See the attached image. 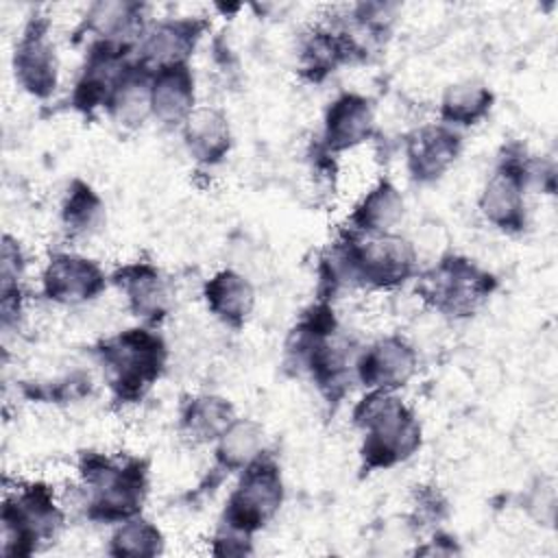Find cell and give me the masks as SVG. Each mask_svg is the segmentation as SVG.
<instances>
[{"label": "cell", "instance_id": "3", "mask_svg": "<svg viewBox=\"0 0 558 558\" xmlns=\"http://www.w3.org/2000/svg\"><path fill=\"white\" fill-rule=\"evenodd\" d=\"M353 425L362 429V469H390L412 458L421 447V423L414 412L386 390H368L353 408Z\"/></svg>", "mask_w": 558, "mask_h": 558}, {"label": "cell", "instance_id": "28", "mask_svg": "<svg viewBox=\"0 0 558 558\" xmlns=\"http://www.w3.org/2000/svg\"><path fill=\"white\" fill-rule=\"evenodd\" d=\"M107 551L118 558H150L163 551V534L153 521L137 514L118 523Z\"/></svg>", "mask_w": 558, "mask_h": 558}, {"label": "cell", "instance_id": "17", "mask_svg": "<svg viewBox=\"0 0 558 558\" xmlns=\"http://www.w3.org/2000/svg\"><path fill=\"white\" fill-rule=\"evenodd\" d=\"M194 74L190 63H174L153 70L150 76V116L166 126H177L196 109Z\"/></svg>", "mask_w": 558, "mask_h": 558}, {"label": "cell", "instance_id": "7", "mask_svg": "<svg viewBox=\"0 0 558 558\" xmlns=\"http://www.w3.org/2000/svg\"><path fill=\"white\" fill-rule=\"evenodd\" d=\"M2 554L31 556L52 543L65 521L54 493L44 482H31L2 501Z\"/></svg>", "mask_w": 558, "mask_h": 558}, {"label": "cell", "instance_id": "1", "mask_svg": "<svg viewBox=\"0 0 558 558\" xmlns=\"http://www.w3.org/2000/svg\"><path fill=\"white\" fill-rule=\"evenodd\" d=\"M318 275L320 301L349 286L392 290L418 275V257L401 235H364L349 229L325 251Z\"/></svg>", "mask_w": 558, "mask_h": 558}, {"label": "cell", "instance_id": "19", "mask_svg": "<svg viewBox=\"0 0 558 558\" xmlns=\"http://www.w3.org/2000/svg\"><path fill=\"white\" fill-rule=\"evenodd\" d=\"M190 157L203 166L220 163L233 144L227 116L214 107H196L181 124Z\"/></svg>", "mask_w": 558, "mask_h": 558}, {"label": "cell", "instance_id": "15", "mask_svg": "<svg viewBox=\"0 0 558 558\" xmlns=\"http://www.w3.org/2000/svg\"><path fill=\"white\" fill-rule=\"evenodd\" d=\"M113 283L124 292L133 316L146 325L163 320L172 307V288L150 262H133L113 272Z\"/></svg>", "mask_w": 558, "mask_h": 558}, {"label": "cell", "instance_id": "16", "mask_svg": "<svg viewBox=\"0 0 558 558\" xmlns=\"http://www.w3.org/2000/svg\"><path fill=\"white\" fill-rule=\"evenodd\" d=\"M375 131V107L371 98L357 92H344L333 98L325 111L323 142L325 153H342L366 142Z\"/></svg>", "mask_w": 558, "mask_h": 558}, {"label": "cell", "instance_id": "4", "mask_svg": "<svg viewBox=\"0 0 558 558\" xmlns=\"http://www.w3.org/2000/svg\"><path fill=\"white\" fill-rule=\"evenodd\" d=\"M87 490L85 514L96 523H122L142 512L148 495V462L144 458L116 460L85 451L78 462Z\"/></svg>", "mask_w": 558, "mask_h": 558}, {"label": "cell", "instance_id": "24", "mask_svg": "<svg viewBox=\"0 0 558 558\" xmlns=\"http://www.w3.org/2000/svg\"><path fill=\"white\" fill-rule=\"evenodd\" d=\"M144 4L129 0H102L94 2L85 15L83 28L89 31L100 41L131 44L133 37L144 33L142 26Z\"/></svg>", "mask_w": 558, "mask_h": 558}, {"label": "cell", "instance_id": "11", "mask_svg": "<svg viewBox=\"0 0 558 558\" xmlns=\"http://www.w3.org/2000/svg\"><path fill=\"white\" fill-rule=\"evenodd\" d=\"M107 286L98 262L76 253H54L41 272V294L57 305L94 301Z\"/></svg>", "mask_w": 558, "mask_h": 558}, {"label": "cell", "instance_id": "20", "mask_svg": "<svg viewBox=\"0 0 558 558\" xmlns=\"http://www.w3.org/2000/svg\"><path fill=\"white\" fill-rule=\"evenodd\" d=\"M203 299L222 325L240 329L255 307V288L238 270L225 268L205 281Z\"/></svg>", "mask_w": 558, "mask_h": 558}, {"label": "cell", "instance_id": "10", "mask_svg": "<svg viewBox=\"0 0 558 558\" xmlns=\"http://www.w3.org/2000/svg\"><path fill=\"white\" fill-rule=\"evenodd\" d=\"M50 22L44 15H33L13 50L15 83L33 98H48L59 83V61L50 41Z\"/></svg>", "mask_w": 558, "mask_h": 558}, {"label": "cell", "instance_id": "18", "mask_svg": "<svg viewBox=\"0 0 558 558\" xmlns=\"http://www.w3.org/2000/svg\"><path fill=\"white\" fill-rule=\"evenodd\" d=\"M362 48L349 31L336 28H314L301 44L299 50V72L307 81H323L342 63L353 61Z\"/></svg>", "mask_w": 558, "mask_h": 558}, {"label": "cell", "instance_id": "25", "mask_svg": "<svg viewBox=\"0 0 558 558\" xmlns=\"http://www.w3.org/2000/svg\"><path fill=\"white\" fill-rule=\"evenodd\" d=\"M61 225L70 238H89L105 225V203L83 179H74L61 203Z\"/></svg>", "mask_w": 558, "mask_h": 558}, {"label": "cell", "instance_id": "21", "mask_svg": "<svg viewBox=\"0 0 558 558\" xmlns=\"http://www.w3.org/2000/svg\"><path fill=\"white\" fill-rule=\"evenodd\" d=\"M403 196L388 179L375 183L349 216V229L364 235L392 233L403 218Z\"/></svg>", "mask_w": 558, "mask_h": 558}, {"label": "cell", "instance_id": "13", "mask_svg": "<svg viewBox=\"0 0 558 558\" xmlns=\"http://www.w3.org/2000/svg\"><path fill=\"white\" fill-rule=\"evenodd\" d=\"M462 135L442 122L414 129L405 137V168L412 181H438L460 157Z\"/></svg>", "mask_w": 558, "mask_h": 558}, {"label": "cell", "instance_id": "23", "mask_svg": "<svg viewBox=\"0 0 558 558\" xmlns=\"http://www.w3.org/2000/svg\"><path fill=\"white\" fill-rule=\"evenodd\" d=\"M235 410L229 399L218 395H198L183 403L179 414V432L192 445L218 440L233 423Z\"/></svg>", "mask_w": 558, "mask_h": 558}, {"label": "cell", "instance_id": "2", "mask_svg": "<svg viewBox=\"0 0 558 558\" xmlns=\"http://www.w3.org/2000/svg\"><path fill=\"white\" fill-rule=\"evenodd\" d=\"M355 351L347 336H340L329 301L312 305L292 327L286 342V362L310 375L327 403H338L355 373Z\"/></svg>", "mask_w": 558, "mask_h": 558}, {"label": "cell", "instance_id": "6", "mask_svg": "<svg viewBox=\"0 0 558 558\" xmlns=\"http://www.w3.org/2000/svg\"><path fill=\"white\" fill-rule=\"evenodd\" d=\"M497 290L493 272L464 255H442L429 270L416 275V292L423 303L447 318L473 316Z\"/></svg>", "mask_w": 558, "mask_h": 558}, {"label": "cell", "instance_id": "26", "mask_svg": "<svg viewBox=\"0 0 558 558\" xmlns=\"http://www.w3.org/2000/svg\"><path fill=\"white\" fill-rule=\"evenodd\" d=\"M264 451V429L253 418H233L216 440V466L222 473L242 471Z\"/></svg>", "mask_w": 558, "mask_h": 558}, {"label": "cell", "instance_id": "5", "mask_svg": "<svg viewBox=\"0 0 558 558\" xmlns=\"http://www.w3.org/2000/svg\"><path fill=\"white\" fill-rule=\"evenodd\" d=\"M105 381L118 403H137L166 371L168 347L148 327H131L105 338L94 349Z\"/></svg>", "mask_w": 558, "mask_h": 558}, {"label": "cell", "instance_id": "9", "mask_svg": "<svg viewBox=\"0 0 558 558\" xmlns=\"http://www.w3.org/2000/svg\"><path fill=\"white\" fill-rule=\"evenodd\" d=\"M534 177L530 159L519 144L504 148L495 172L480 196L482 216L504 233L525 229V190Z\"/></svg>", "mask_w": 558, "mask_h": 558}, {"label": "cell", "instance_id": "12", "mask_svg": "<svg viewBox=\"0 0 558 558\" xmlns=\"http://www.w3.org/2000/svg\"><path fill=\"white\" fill-rule=\"evenodd\" d=\"M414 347L401 336H384L355 357V377L366 390L395 392L416 373Z\"/></svg>", "mask_w": 558, "mask_h": 558}, {"label": "cell", "instance_id": "8", "mask_svg": "<svg viewBox=\"0 0 558 558\" xmlns=\"http://www.w3.org/2000/svg\"><path fill=\"white\" fill-rule=\"evenodd\" d=\"M281 504V469L270 453L262 451L240 471V480L225 504L220 530L251 538L279 512Z\"/></svg>", "mask_w": 558, "mask_h": 558}, {"label": "cell", "instance_id": "27", "mask_svg": "<svg viewBox=\"0 0 558 558\" xmlns=\"http://www.w3.org/2000/svg\"><path fill=\"white\" fill-rule=\"evenodd\" d=\"M493 100V92L477 81L449 85L440 100V122L451 129L473 126L488 116Z\"/></svg>", "mask_w": 558, "mask_h": 558}, {"label": "cell", "instance_id": "14", "mask_svg": "<svg viewBox=\"0 0 558 558\" xmlns=\"http://www.w3.org/2000/svg\"><path fill=\"white\" fill-rule=\"evenodd\" d=\"M205 28L207 20L201 17L161 20L142 33L137 61L150 72L163 65L187 63Z\"/></svg>", "mask_w": 558, "mask_h": 558}, {"label": "cell", "instance_id": "22", "mask_svg": "<svg viewBox=\"0 0 558 558\" xmlns=\"http://www.w3.org/2000/svg\"><path fill=\"white\" fill-rule=\"evenodd\" d=\"M150 76L137 59L124 68L105 107L120 126L135 129L150 116Z\"/></svg>", "mask_w": 558, "mask_h": 558}]
</instances>
